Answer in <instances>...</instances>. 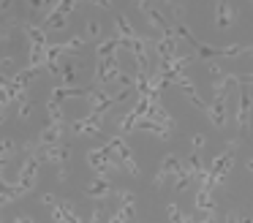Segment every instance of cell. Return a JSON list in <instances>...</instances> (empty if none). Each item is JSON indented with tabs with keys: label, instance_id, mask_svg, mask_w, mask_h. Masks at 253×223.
Listing matches in <instances>:
<instances>
[{
	"label": "cell",
	"instance_id": "ac0fdd59",
	"mask_svg": "<svg viewBox=\"0 0 253 223\" xmlns=\"http://www.w3.org/2000/svg\"><path fill=\"white\" fill-rule=\"evenodd\" d=\"M139 114H136L134 109L128 112V114H123V117H120V131H123V136L125 134H131V131H136V123H139Z\"/></svg>",
	"mask_w": 253,
	"mask_h": 223
},
{
	"label": "cell",
	"instance_id": "1f68e13d",
	"mask_svg": "<svg viewBox=\"0 0 253 223\" xmlns=\"http://www.w3.org/2000/svg\"><path fill=\"white\" fill-rule=\"evenodd\" d=\"M234 79H237V84H253V74H234Z\"/></svg>",
	"mask_w": 253,
	"mask_h": 223
},
{
	"label": "cell",
	"instance_id": "6da1fadb",
	"mask_svg": "<svg viewBox=\"0 0 253 223\" xmlns=\"http://www.w3.org/2000/svg\"><path fill=\"white\" fill-rule=\"evenodd\" d=\"M38 166H41V158L35 153L28 155V161L22 164V169H19V182L17 185H22L25 194H30V191L35 188V174H38Z\"/></svg>",
	"mask_w": 253,
	"mask_h": 223
},
{
	"label": "cell",
	"instance_id": "f35d334b",
	"mask_svg": "<svg viewBox=\"0 0 253 223\" xmlns=\"http://www.w3.org/2000/svg\"><path fill=\"white\" fill-rule=\"evenodd\" d=\"M14 223H35V221H33V218H28V215H22V218H17Z\"/></svg>",
	"mask_w": 253,
	"mask_h": 223
},
{
	"label": "cell",
	"instance_id": "7c38bea8",
	"mask_svg": "<svg viewBox=\"0 0 253 223\" xmlns=\"http://www.w3.org/2000/svg\"><path fill=\"white\" fill-rule=\"evenodd\" d=\"M71 155V147L68 144H55V147H44V158L55 161V164H65Z\"/></svg>",
	"mask_w": 253,
	"mask_h": 223
},
{
	"label": "cell",
	"instance_id": "4dcf8cb0",
	"mask_svg": "<svg viewBox=\"0 0 253 223\" xmlns=\"http://www.w3.org/2000/svg\"><path fill=\"white\" fill-rule=\"evenodd\" d=\"M191 144H194V150H201V147L207 144V136L204 134H196L194 139H191Z\"/></svg>",
	"mask_w": 253,
	"mask_h": 223
},
{
	"label": "cell",
	"instance_id": "277c9868",
	"mask_svg": "<svg viewBox=\"0 0 253 223\" xmlns=\"http://www.w3.org/2000/svg\"><path fill=\"white\" fill-rule=\"evenodd\" d=\"M84 194L93 196V199H109V196H117V191L112 188V182H109V177H98L95 174V180L90 182L87 188H84Z\"/></svg>",
	"mask_w": 253,
	"mask_h": 223
},
{
	"label": "cell",
	"instance_id": "d590c367",
	"mask_svg": "<svg viewBox=\"0 0 253 223\" xmlns=\"http://www.w3.org/2000/svg\"><path fill=\"white\" fill-rule=\"evenodd\" d=\"M210 74H215V77L221 79V65L218 63H210Z\"/></svg>",
	"mask_w": 253,
	"mask_h": 223
},
{
	"label": "cell",
	"instance_id": "7a4b0ae2",
	"mask_svg": "<svg viewBox=\"0 0 253 223\" xmlns=\"http://www.w3.org/2000/svg\"><path fill=\"white\" fill-rule=\"evenodd\" d=\"M106 144L112 147L114 153L120 155V161H123V166L128 169V174H134V177H139L141 171H139V166L134 164V153H131V147L125 144V136H114V139H109Z\"/></svg>",
	"mask_w": 253,
	"mask_h": 223
},
{
	"label": "cell",
	"instance_id": "9a60e30c",
	"mask_svg": "<svg viewBox=\"0 0 253 223\" xmlns=\"http://www.w3.org/2000/svg\"><path fill=\"white\" fill-rule=\"evenodd\" d=\"M161 171H164V174H169V177H177L180 171H183V161L177 158V155H166L164 164H161Z\"/></svg>",
	"mask_w": 253,
	"mask_h": 223
},
{
	"label": "cell",
	"instance_id": "60d3db41",
	"mask_svg": "<svg viewBox=\"0 0 253 223\" xmlns=\"http://www.w3.org/2000/svg\"><path fill=\"white\" fill-rule=\"evenodd\" d=\"M240 223H253V218H251V215H245V212H242V221H240Z\"/></svg>",
	"mask_w": 253,
	"mask_h": 223
},
{
	"label": "cell",
	"instance_id": "ffe728a7",
	"mask_svg": "<svg viewBox=\"0 0 253 223\" xmlns=\"http://www.w3.org/2000/svg\"><path fill=\"white\" fill-rule=\"evenodd\" d=\"M19 196H25L22 185H3V204H11V201H17Z\"/></svg>",
	"mask_w": 253,
	"mask_h": 223
},
{
	"label": "cell",
	"instance_id": "8d00e7d4",
	"mask_svg": "<svg viewBox=\"0 0 253 223\" xmlns=\"http://www.w3.org/2000/svg\"><path fill=\"white\" fill-rule=\"evenodd\" d=\"M3 68L11 71V68H14V57H3Z\"/></svg>",
	"mask_w": 253,
	"mask_h": 223
},
{
	"label": "cell",
	"instance_id": "e0dca14e",
	"mask_svg": "<svg viewBox=\"0 0 253 223\" xmlns=\"http://www.w3.org/2000/svg\"><path fill=\"white\" fill-rule=\"evenodd\" d=\"M47 114H49V123H55V125H65V114H63V106L60 104H55V101H47Z\"/></svg>",
	"mask_w": 253,
	"mask_h": 223
},
{
	"label": "cell",
	"instance_id": "83f0119b",
	"mask_svg": "<svg viewBox=\"0 0 253 223\" xmlns=\"http://www.w3.org/2000/svg\"><path fill=\"white\" fill-rule=\"evenodd\" d=\"M14 155V141L11 139H3V161H8Z\"/></svg>",
	"mask_w": 253,
	"mask_h": 223
},
{
	"label": "cell",
	"instance_id": "cb8c5ba5",
	"mask_svg": "<svg viewBox=\"0 0 253 223\" xmlns=\"http://www.w3.org/2000/svg\"><path fill=\"white\" fill-rule=\"evenodd\" d=\"M166 215H169V221H171V223H183V215H180V207H177L174 201H171V204L166 207Z\"/></svg>",
	"mask_w": 253,
	"mask_h": 223
},
{
	"label": "cell",
	"instance_id": "d6a6232c",
	"mask_svg": "<svg viewBox=\"0 0 253 223\" xmlns=\"http://www.w3.org/2000/svg\"><path fill=\"white\" fill-rule=\"evenodd\" d=\"M166 180H169V174L158 171V174H155V180H153V185H155V188H164V185H166Z\"/></svg>",
	"mask_w": 253,
	"mask_h": 223
},
{
	"label": "cell",
	"instance_id": "9c48e42d",
	"mask_svg": "<svg viewBox=\"0 0 253 223\" xmlns=\"http://www.w3.org/2000/svg\"><path fill=\"white\" fill-rule=\"evenodd\" d=\"M139 11L144 14V17L150 19V25L153 28H161V30H169V25H166V17L158 11V8L153 6V3H139Z\"/></svg>",
	"mask_w": 253,
	"mask_h": 223
},
{
	"label": "cell",
	"instance_id": "5bb4252c",
	"mask_svg": "<svg viewBox=\"0 0 253 223\" xmlns=\"http://www.w3.org/2000/svg\"><path fill=\"white\" fill-rule=\"evenodd\" d=\"M114 28H117V35L120 38H136V30L131 28V22L128 19H125V14H117V17H114Z\"/></svg>",
	"mask_w": 253,
	"mask_h": 223
},
{
	"label": "cell",
	"instance_id": "b9f144b4",
	"mask_svg": "<svg viewBox=\"0 0 253 223\" xmlns=\"http://www.w3.org/2000/svg\"><path fill=\"white\" fill-rule=\"evenodd\" d=\"M245 166H248V171H251V174H253V161H251V158L245 161Z\"/></svg>",
	"mask_w": 253,
	"mask_h": 223
},
{
	"label": "cell",
	"instance_id": "4fadbf2b",
	"mask_svg": "<svg viewBox=\"0 0 253 223\" xmlns=\"http://www.w3.org/2000/svg\"><path fill=\"white\" fill-rule=\"evenodd\" d=\"M44 25H47L49 30H65V25H68V17H65V14H60V11H57V6H55L52 11L47 14Z\"/></svg>",
	"mask_w": 253,
	"mask_h": 223
},
{
	"label": "cell",
	"instance_id": "4316f807",
	"mask_svg": "<svg viewBox=\"0 0 253 223\" xmlns=\"http://www.w3.org/2000/svg\"><path fill=\"white\" fill-rule=\"evenodd\" d=\"M74 8H77V3H71V0H63V3H57V11H60V14H65V17H68Z\"/></svg>",
	"mask_w": 253,
	"mask_h": 223
},
{
	"label": "cell",
	"instance_id": "52a82bcc",
	"mask_svg": "<svg viewBox=\"0 0 253 223\" xmlns=\"http://www.w3.org/2000/svg\"><path fill=\"white\" fill-rule=\"evenodd\" d=\"M237 19V8L231 3H215V25L218 30H229Z\"/></svg>",
	"mask_w": 253,
	"mask_h": 223
},
{
	"label": "cell",
	"instance_id": "d4e9b609",
	"mask_svg": "<svg viewBox=\"0 0 253 223\" xmlns=\"http://www.w3.org/2000/svg\"><path fill=\"white\" fill-rule=\"evenodd\" d=\"M84 38H101V22H93V19H90L87 22V35H84Z\"/></svg>",
	"mask_w": 253,
	"mask_h": 223
},
{
	"label": "cell",
	"instance_id": "484cf974",
	"mask_svg": "<svg viewBox=\"0 0 253 223\" xmlns=\"http://www.w3.org/2000/svg\"><path fill=\"white\" fill-rule=\"evenodd\" d=\"M82 47H84V38H82V35H74L71 41H65V52H68V49H82Z\"/></svg>",
	"mask_w": 253,
	"mask_h": 223
},
{
	"label": "cell",
	"instance_id": "2e32d148",
	"mask_svg": "<svg viewBox=\"0 0 253 223\" xmlns=\"http://www.w3.org/2000/svg\"><path fill=\"white\" fill-rule=\"evenodd\" d=\"M120 49V35H114V38H109V41H104L98 47V60H106V57H114Z\"/></svg>",
	"mask_w": 253,
	"mask_h": 223
},
{
	"label": "cell",
	"instance_id": "7402d4cb",
	"mask_svg": "<svg viewBox=\"0 0 253 223\" xmlns=\"http://www.w3.org/2000/svg\"><path fill=\"white\" fill-rule=\"evenodd\" d=\"M33 106H35V104L28 98V93H25L22 98H19V112H17V117H19V120H25V117L30 114V112H33Z\"/></svg>",
	"mask_w": 253,
	"mask_h": 223
},
{
	"label": "cell",
	"instance_id": "f1b7e54d",
	"mask_svg": "<svg viewBox=\"0 0 253 223\" xmlns=\"http://www.w3.org/2000/svg\"><path fill=\"white\" fill-rule=\"evenodd\" d=\"M134 93H136L134 87H128V90H120V93L114 95V101H117V104H123V101H128V98H131V95H134Z\"/></svg>",
	"mask_w": 253,
	"mask_h": 223
},
{
	"label": "cell",
	"instance_id": "74e56055",
	"mask_svg": "<svg viewBox=\"0 0 253 223\" xmlns=\"http://www.w3.org/2000/svg\"><path fill=\"white\" fill-rule=\"evenodd\" d=\"M57 180H60V182H65V180H68V171H65V166L57 171Z\"/></svg>",
	"mask_w": 253,
	"mask_h": 223
},
{
	"label": "cell",
	"instance_id": "44dd1931",
	"mask_svg": "<svg viewBox=\"0 0 253 223\" xmlns=\"http://www.w3.org/2000/svg\"><path fill=\"white\" fill-rule=\"evenodd\" d=\"M183 166H185V169L191 171V174H194V180H196V177L201 174V171H204V169H201V158H199V155H196V153L191 155V158H185V164H183Z\"/></svg>",
	"mask_w": 253,
	"mask_h": 223
},
{
	"label": "cell",
	"instance_id": "d6986e66",
	"mask_svg": "<svg viewBox=\"0 0 253 223\" xmlns=\"http://www.w3.org/2000/svg\"><path fill=\"white\" fill-rule=\"evenodd\" d=\"M196 55H199L201 60H207V57H224V47H210V44H199V47H196Z\"/></svg>",
	"mask_w": 253,
	"mask_h": 223
},
{
	"label": "cell",
	"instance_id": "ba28073f",
	"mask_svg": "<svg viewBox=\"0 0 253 223\" xmlns=\"http://www.w3.org/2000/svg\"><path fill=\"white\" fill-rule=\"evenodd\" d=\"M25 35H28V41H30V52H47L49 41H47V33H44L41 28L25 25Z\"/></svg>",
	"mask_w": 253,
	"mask_h": 223
},
{
	"label": "cell",
	"instance_id": "8fae6325",
	"mask_svg": "<svg viewBox=\"0 0 253 223\" xmlns=\"http://www.w3.org/2000/svg\"><path fill=\"white\" fill-rule=\"evenodd\" d=\"M136 131H147V134L158 136L161 141H166V139L171 136V131L164 128L161 123H155V120H139V123H136Z\"/></svg>",
	"mask_w": 253,
	"mask_h": 223
},
{
	"label": "cell",
	"instance_id": "e575fe53",
	"mask_svg": "<svg viewBox=\"0 0 253 223\" xmlns=\"http://www.w3.org/2000/svg\"><path fill=\"white\" fill-rule=\"evenodd\" d=\"M106 223H125V218L120 215V212H112V215H109V221Z\"/></svg>",
	"mask_w": 253,
	"mask_h": 223
},
{
	"label": "cell",
	"instance_id": "ab89813d",
	"mask_svg": "<svg viewBox=\"0 0 253 223\" xmlns=\"http://www.w3.org/2000/svg\"><path fill=\"white\" fill-rule=\"evenodd\" d=\"M196 223H212V218L210 215H201V218H196Z\"/></svg>",
	"mask_w": 253,
	"mask_h": 223
},
{
	"label": "cell",
	"instance_id": "30bf717a",
	"mask_svg": "<svg viewBox=\"0 0 253 223\" xmlns=\"http://www.w3.org/2000/svg\"><path fill=\"white\" fill-rule=\"evenodd\" d=\"M60 136H63V125L49 123L47 128L41 131V136H38V144L41 147H55V144H60Z\"/></svg>",
	"mask_w": 253,
	"mask_h": 223
},
{
	"label": "cell",
	"instance_id": "5b68a950",
	"mask_svg": "<svg viewBox=\"0 0 253 223\" xmlns=\"http://www.w3.org/2000/svg\"><path fill=\"white\" fill-rule=\"evenodd\" d=\"M60 65H63V74H60V84H63V87H74V82L82 77L84 63H82V60H63Z\"/></svg>",
	"mask_w": 253,
	"mask_h": 223
},
{
	"label": "cell",
	"instance_id": "8992f818",
	"mask_svg": "<svg viewBox=\"0 0 253 223\" xmlns=\"http://www.w3.org/2000/svg\"><path fill=\"white\" fill-rule=\"evenodd\" d=\"M226 106H229V95H215V98H212L207 114H210V120H212L215 128H224L226 125Z\"/></svg>",
	"mask_w": 253,
	"mask_h": 223
},
{
	"label": "cell",
	"instance_id": "603a6c76",
	"mask_svg": "<svg viewBox=\"0 0 253 223\" xmlns=\"http://www.w3.org/2000/svg\"><path fill=\"white\" fill-rule=\"evenodd\" d=\"M177 87H183V90H185V95H188V98H194V95H196V84L191 82L188 77H180V79H177Z\"/></svg>",
	"mask_w": 253,
	"mask_h": 223
},
{
	"label": "cell",
	"instance_id": "f546056e",
	"mask_svg": "<svg viewBox=\"0 0 253 223\" xmlns=\"http://www.w3.org/2000/svg\"><path fill=\"white\" fill-rule=\"evenodd\" d=\"M188 101L196 106V109H201V112H210V104H207V101H201L199 95H194V98H188Z\"/></svg>",
	"mask_w": 253,
	"mask_h": 223
},
{
	"label": "cell",
	"instance_id": "3957f363",
	"mask_svg": "<svg viewBox=\"0 0 253 223\" xmlns=\"http://www.w3.org/2000/svg\"><path fill=\"white\" fill-rule=\"evenodd\" d=\"M87 104H90V114H98V117H104V114H106L109 109H112V106L117 104V101H114V95L106 93V90L95 87L93 93H90Z\"/></svg>",
	"mask_w": 253,
	"mask_h": 223
},
{
	"label": "cell",
	"instance_id": "836d02e7",
	"mask_svg": "<svg viewBox=\"0 0 253 223\" xmlns=\"http://www.w3.org/2000/svg\"><path fill=\"white\" fill-rule=\"evenodd\" d=\"M41 201H44L47 207H55V204H57V199H55L52 194H44V199H41Z\"/></svg>",
	"mask_w": 253,
	"mask_h": 223
}]
</instances>
